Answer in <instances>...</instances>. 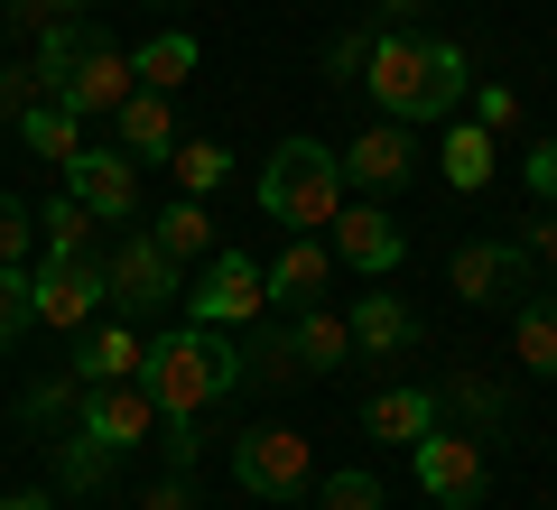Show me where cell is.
<instances>
[{
    "label": "cell",
    "instance_id": "cell-8",
    "mask_svg": "<svg viewBox=\"0 0 557 510\" xmlns=\"http://www.w3.org/2000/svg\"><path fill=\"white\" fill-rule=\"evenodd\" d=\"M28 288H38V325H57V334H84L102 307H112L102 260H38V270H28Z\"/></svg>",
    "mask_w": 557,
    "mask_h": 510
},
{
    "label": "cell",
    "instance_id": "cell-36",
    "mask_svg": "<svg viewBox=\"0 0 557 510\" xmlns=\"http://www.w3.org/2000/svg\"><path fill=\"white\" fill-rule=\"evenodd\" d=\"M372 38H381V28H344V38L325 47V75H335V84H362V65H372Z\"/></svg>",
    "mask_w": 557,
    "mask_h": 510
},
{
    "label": "cell",
    "instance_id": "cell-11",
    "mask_svg": "<svg viewBox=\"0 0 557 510\" xmlns=\"http://www.w3.org/2000/svg\"><path fill=\"white\" fill-rule=\"evenodd\" d=\"M325 241H335V260H344V270H362V278H391L399 260H409V233H399L381 204H344V214L325 223Z\"/></svg>",
    "mask_w": 557,
    "mask_h": 510
},
{
    "label": "cell",
    "instance_id": "cell-24",
    "mask_svg": "<svg viewBox=\"0 0 557 510\" xmlns=\"http://www.w3.org/2000/svg\"><path fill=\"white\" fill-rule=\"evenodd\" d=\"M196 65H205V47L186 38V28H159L149 47H131V75L149 84V94H177V84L196 75Z\"/></svg>",
    "mask_w": 557,
    "mask_h": 510
},
{
    "label": "cell",
    "instance_id": "cell-3",
    "mask_svg": "<svg viewBox=\"0 0 557 510\" xmlns=\"http://www.w3.org/2000/svg\"><path fill=\"white\" fill-rule=\"evenodd\" d=\"M251 196H260V214H270L278 233H325V223L344 214V149H325V139H278V149L260 158Z\"/></svg>",
    "mask_w": 557,
    "mask_h": 510
},
{
    "label": "cell",
    "instance_id": "cell-7",
    "mask_svg": "<svg viewBox=\"0 0 557 510\" xmlns=\"http://www.w3.org/2000/svg\"><path fill=\"white\" fill-rule=\"evenodd\" d=\"M260 307H270V288H260V260L251 251H214L205 278L186 288V325H251Z\"/></svg>",
    "mask_w": 557,
    "mask_h": 510
},
{
    "label": "cell",
    "instance_id": "cell-6",
    "mask_svg": "<svg viewBox=\"0 0 557 510\" xmlns=\"http://www.w3.org/2000/svg\"><path fill=\"white\" fill-rule=\"evenodd\" d=\"M102 278H112V307L131 315V325H139V315H159V307H186V288H177V260H168L149 233H121V251L102 260Z\"/></svg>",
    "mask_w": 557,
    "mask_h": 510
},
{
    "label": "cell",
    "instance_id": "cell-25",
    "mask_svg": "<svg viewBox=\"0 0 557 510\" xmlns=\"http://www.w3.org/2000/svg\"><path fill=\"white\" fill-rule=\"evenodd\" d=\"M409 344H418V325H409V307H399V297H354V353L399 362Z\"/></svg>",
    "mask_w": 557,
    "mask_h": 510
},
{
    "label": "cell",
    "instance_id": "cell-17",
    "mask_svg": "<svg viewBox=\"0 0 557 510\" xmlns=\"http://www.w3.org/2000/svg\"><path fill=\"white\" fill-rule=\"evenodd\" d=\"M94 233H102V214L84 196H65V186L38 204V251L47 260H94Z\"/></svg>",
    "mask_w": 557,
    "mask_h": 510
},
{
    "label": "cell",
    "instance_id": "cell-41",
    "mask_svg": "<svg viewBox=\"0 0 557 510\" xmlns=\"http://www.w3.org/2000/svg\"><path fill=\"white\" fill-rule=\"evenodd\" d=\"M186 501H196V492H186V473H159V483L139 492V510H186Z\"/></svg>",
    "mask_w": 557,
    "mask_h": 510
},
{
    "label": "cell",
    "instance_id": "cell-28",
    "mask_svg": "<svg viewBox=\"0 0 557 510\" xmlns=\"http://www.w3.org/2000/svg\"><path fill=\"white\" fill-rule=\"evenodd\" d=\"M446 399H456L474 427H511V390H502L483 362H456V372H446Z\"/></svg>",
    "mask_w": 557,
    "mask_h": 510
},
{
    "label": "cell",
    "instance_id": "cell-15",
    "mask_svg": "<svg viewBox=\"0 0 557 510\" xmlns=\"http://www.w3.org/2000/svg\"><path fill=\"white\" fill-rule=\"evenodd\" d=\"M57 94L75 102L84 121H94V112H121V102L139 94V75H131V57H121L112 38H94V47H84V65H75V75H65V84H57Z\"/></svg>",
    "mask_w": 557,
    "mask_h": 510
},
{
    "label": "cell",
    "instance_id": "cell-32",
    "mask_svg": "<svg viewBox=\"0 0 557 510\" xmlns=\"http://www.w3.org/2000/svg\"><path fill=\"white\" fill-rule=\"evenodd\" d=\"M28 325H38V288H28V270H10V260H0V353H10Z\"/></svg>",
    "mask_w": 557,
    "mask_h": 510
},
{
    "label": "cell",
    "instance_id": "cell-44",
    "mask_svg": "<svg viewBox=\"0 0 557 510\" xmlns=\"http://www.w3.org/2000/svg\"><path fill=\"white\" fill-rule=\"evenodd\" d=\"M0 510H57V492H10Z\"/></svg>",
    "mask_w": 557,
    "mask_h": 510
},
{
    "label": "cell",
    "instance_id": "cell-39",
    "mask_svg": "<svg viewBox=\"0 0 557 510\" xmlns=\"http://www.w3.org/2000/svg\"><path fill=\"white\" fill-rule=\"evenodd\" d=\"M84 10H94V0H10V20H20L28 38H38L47 20H84Z\"/></svg>",
    "mask_w": 557,
    "mask_h": 510
},
{
    "label": "cell",
    "instance_id": "cell-18",
    "mask_svg": "<svg viewBox=\"0 0 557 510\" xmlns=\"http://www.w3.org/2000/svg\"><path fill=\"white\" fill-rule=\"evenodd\" d=\"M112 121H121V149H131L139 167H149V158H177V112H168V94H149V84H139Z\"/></svg>",
    "mask_w": 557,
    "mask_h": 510
},
{
    "label": "cell",
    "instance_id": "cell-29",
    "mask_svg": "<svg viewBox=\"0 0 557 510\" xmlns=\"http://www.w3.org/2000/svg\"><path fill=\"white\" fill-rule=\"evenodd\" d=\"M94 38H102V28H84V20H47V28H38V57H28V65H38L47 94H57V84L84 65V47H94Z\"/></svg>",
    "mask_w": 557,
    "mask_h": 510
},
{
    "label": "cell",
    "instance_id": "cell-40",
    "mask_svg": "<svg viewBox=\"0 0 557 510\" xmlns=\"http://www.w3.org/2000/svg\"><path fill=\"white\" fill-rule=\"evenodd\" d=\"M520 177H530V196H539V204H557V139H539Z\"/></svg>",
    "mask_w": 557,
    "mask_h": 510
},
{
    "label": "cell",
    "instance_id": "cell-21",
    "mask_svg": "<svg viewBox=\"0 0 557 510\" xmlns=\"http://www.w3.org/2000/svg\"><path fill=\"white\" fill-rule=\"evenodd\" d=\"M288 334H298V353H307V372H317V381L354 362V325H344V315L325 307V297H317V307H298V315H288Z\"/></svg>",
    "mask_w": 557,
    "mask_h": 510
},
{
    "label": "cell",
    "instance_id": "cell-26",
    "mask_svg": "<svg viewBox=\"0 0 557 510\" xmlns=\"http://www.w3.org/2000/svg\"><path fill=\"white\" fill-rule=\"evenodd\" d=\"M511 353H520V372L557 381V297H520L511 307Z\"/></svg>",
    "mask_w": 557,
    "mask_h": 510
},
{
    "label": "cell",
    "instance_id": "cell-38",
    "mask_svg": "<svg viewBox=\"0 0 557 510\" xmlns=\"http://www.w3.org/2000/svg\"><path fill=\"white\" fill-rule=\"evenodd\" d=\"M474 121H483V130H520V94H511V84H483V94H474Z\"/></svg>",
    "mask_w": 557,
    "mask_h": 510
},
{
    "label": "cell",
    "instance_id": "cell-1",
    "mask_svg": "<svg viewBox=\"0 0 557 510\" xmlns=\"http://www.w3.org/2000/svg\"><path fill=\"white\" fill-rule=\"evenodd\" d=\"M362 94L381 102V121H409V130L437 121V130H446L456 102H465V47L418 38V28H381L372 65H362Z\"/></svg>",
    "mask_w": 557,
    "mask_h": 510
},
{
    "label": "cell",
    "instance_id": "cell-30",
    "mask_svg": "<svg viewBox=\"0 0 557 510\" xmlns=\"http://www.w3.org/2000/svg\"><path fill=\"white\" fill-rule=\"evenodd\" d=\"M84 399H94V381H84V362H65L57 381H38V390L20 399L28 427H57V418H84Z\"/></svg>",
    "mask_w": 557,
    "mask_h": 510
},
{
    "label": "cell",
    "instance_id": "cell-42",
    "mask_svg": "<svg viewBox=\"0 0 557 510\" xmlns=\"http://www.w3.org/2000/svg\"><path fill=\"white\" fill-rule=\"evenodd\" d=\"M530 251H539V260H557V204H548V214L530 223Z\"/></svg>",
    "mask_w": 557,
    "mask_h": 510
},
{
    "label": "cell",
    "instance_id": "cell-4",
    "mask_svg": "<svg viewBox=\"0 0 557 510\" xmlns=\"http://www.w3.org/2000/svg\"><path fill=\"white\" fill-rule=\"evenodd\" d=\"M409 473H418V492L437 510H483V492H493V473H483V436H465V427H428L409 446Z\"/></svg>",
    "mask_w": 557,
    "mask_h": 510
},
{
    "label": "cell",
    "instance_id": "cell-37",
    "mask_svg": "<svg viewBox=\"0 0 557 510\" xmlns=\"http://www.w3.org/2000/svg\"><path fill=\"white\" fill-rule=\"evenodd\" d=\"M28 241H38V214H28L20 196H0V260L20 270V260H28Z\"/></svg>",
    "mask_w": 557,
    "mask_h": 510
},
{
    "label": "cell",
    "instance_id": "cell-22",
    "mask_svg": "<svg viewBox=\"0 0 557 510\" xmlns=\"http://www.w3.org/2000/svg\"><path fill=\"white\" fill-rule=\"evenodd\" d=\"M20 139L47 158V167H65V158L84 149V112L65 94H38V102H28V121H20Z\"/></svg>",
    "mask_w": 557,
    "mask_h": 510
},
{
    "label": "cell",
    "instance_id": "cell-13",
    "mask_svg": "<svg viewBox=\"0 0 557 510\" xmlns=\"http://www.w3.org/2000/svg\"><path fill=\"white\" fill-rule=\"evenodd\" d=\"M446 278H456L465 307H502V297L530 278V241H465V251L446 260Z\"/></svg>",
    "mask_w": 557,
    "mask_h": 510
},
{
    "label": "cell",
    "instance_id": "cell-23",
    "mask_svg": "<svg viewBox=\"0 0 557 510\" xmlns=\"http://www.w3.org/2000/svg\"><path fill=\"white\" fill-rule=\"evenodd\" d=\"M149 241H159L168 260H214V214H205V196H177L149 214Z\"/></svg>",
    "mask_w": 557,
    "mask_h": 510
},
{
    "label": "cell",
    "instance_id": "cell-45",
    "mask_svg": "<svg viewBox=\"0 0 557 510\" xmlns=\"http://www.w3.org/2000/svg\"><path fill=\"white\" fill-rule=\"evenodd\" d=\"M149 10H168V0H149Z\"/></svg>",
    "mask_w": 557,
    "mask_h": 510
},
{
    "label": "cell",
    "instance_id": "cell-5",
    "mask_svg": "<svg viewBox=\"0 0 557 510\" xmlns=\"http://www.w3.org/2000/svg\"><path fill=\"white\" fill-rule=\"evenodd\" d=\"M233 483L251 492V501H298L307 483H317V446H307L298 427H251V436H233Z\"/></svg>",
    "mask_w": 557,
    "mask_h": 510
},
{
    "label": "cell",
    "instance_id": "cell-10",
    "mask_svg": "<svg viewBox=\"0 0 557 510\" xmlns=\"http://www.w3.org/2000/svg\"><path fill=\"white\" fill-rule=\"evenodd\" d=\"M65 196H84L102 223L131 233V223H139V158L131 149H75V158H65Z\"/></svg>",
    "mask_w": 557,
    "mask_h": 510
},
{
    "label": "cell",
    "instance_id": "cell-27",
    "mask_svg": "<svg viewBox=\"0 0 557 510\" xmlns=\"http://www.w3.org/2000/svg\"><path fill=\"white\" fill-rule=\"evenodd\" d=\"M242 372H251V381H278V390H298V381H317V372H307V353H298V334H288V325H260L251 344H242Z\"/></svg>",
    "mask_w": 557,
    "mask_h": 510
},
{
    "label": "cell",
    "instance_id": "cell-2",
    "mask_svg": "<svg viewBox=\"0 0 557 510\" xmlns=\"http://www.w3.org/2000/svg\"><path fill=\"white\" fill-rule=\"evenodd\" d=\"M149 399H159L168 418H205L214 399H233L242 381V344H233V325H177V334H159L149 344Z\"/></svg>",
    "mask_w": 557,
    "mask_h": 510
},
{
    "label": "cell",
    "instance_id": "cell-43",
    "mask_svg": "<svg viewBox=\"0 0 557 510\" xmlns=\"http://www.w3.org/2000/svg\"><path fill=\"white\" fill-rule=\"evenodd\" d=\"M372 10H381V28H409L418 10H428V0H372Z\"/></svg>",
    "mask_w": 557,
    "mask_h": 510
},
{
    "label": "cell",
    "instance_id": "cell-35",
    "mask_svg": "<svg viewBox=\"0 0 557 510\" xmlns=\"http://www.w3.org/2000/svg\"><path fill=\"white\" fill-rule=\"evenodd\" d=\"M38 94H47V84H38V65H0V130H20Z\"/></svg>",
    "mask_w": 557,
    "mask_h": 510
},
{
    "label": "cell",
    "instance_id": "cell-34",
    "mask_svg": "<svg viewBox=\"0 0 557 510\" xmlns=\"http://www.w3.org/2000/svg\"><path fill=\"white\" fill-rule=\"evenodd\" d=\"M57 483H65V492H102V483H112V446L75 436V446H65V464H57Z\"/></svg>",
    "mask_w": 557,
    "mask_h": 510
},
{
    "label": "cell",
    "instance_id": "cell-16",
    "mask_svg": "<svg viewBox=\"0 0 557 510\" xmlns=\"http://www.w3.org/2000/svg\"><path fill=\"white\" fill-rule=\"evenodd\" d=\"M362 427H372V446H418V436L437 427V390H418V381H391V390H372Z\"/></svg>",
    "mask_w": 557,
    "mask_h": 510
},
{
    "label": "cell",
    "instance_id": "cell-33",
    "mask_svg": "<svg viewBox=\"0 0 557 510\" xmlns=\"http://www.w3.org/2000/svg\"><path fill=\"white\" fill-rule=\"evenodd\" d=\"M317 510H381V473L372 464H344L317 483Z\"/></svg>",
    "mask_w": 557,
    "mask_h": 510
},
{
    "label": "cell",
    "instance_id": "cell-14",
    "mask_svg": "<svg viewBox=\"0 0 557 510\" xmlns=\"http://www.w3.org/2000/svg\"><path fill=\"white\" fill-rule=\"evenodd\" d=\"M409 167H418L409 121H372V130H354V149H344V186H362V196H391Z\"/></svg>",
    "mask_w": 557,
    "mask_h": 510
},
{
    "label": "cell",
    "instance_id": "cell-19",
    "mask_svg": "<svg viewBox=\"0 0 557 510\" xmlns=\"http://www.w3.org/2000/svg\"><path fill=\"white\" fill-rule=\"evenodd\" d=\"M437 167H446L456 196H483V186H493V130H483V121H446L437 130Z\"/></svg>",
    "mask_w": 557,
    "mask_h": 510
},
{
    "label": "cell",
    "instance_id": "cell-12",
    "mask_svg": "<svg viewBox=\"0 0 557 510\" xmlns=\"http://www.w3.org/2000/svg\"><path fill=\"white\" fill-rule=\"evenodd\" d=\"M325 278H335V241H317V233H288V241H278V260H260V288H270L278 315L317 307Z\"/></svg>",
    "mask_w": 557,
    "mask_h": 510
},
{
    "label": "cell",
    "instance_id": "cell-46",
    "mask_svg": "<svg viewBox=\"0 0 557 510\" xmlns=\"http://www.w3.org/2000/svg\"><path fill=\"white\" fill-rule=\"evenodd\" d=\"M548 297H557V288H548Z\"/></svg>",
    "mask_w": 557,
    "mask_h": 510
},
{
    "label": "cell",
    "instance_id": "cell-31",
    "mask_svg": "<svg viewBox=\"0 0 557 510\" xmlns=\"http://www.w3.org/2000/svg\"><path fill=\"white\" fill-rule=\"evenodd\" d=\"M168 167H177L186 196H214V186L233 177V149H223V139H177V158H168Z\"/></svg>",
    "mask_w": 557,
    "mask_h": 510
},
{
    "label": "cell",
    "instance_id": "cell-20",
    "mask_svg": "<svg viewBox=\"0 0 557 510\" xmlns=\"http://www.w3.org/2000/svg\"><path fill=\"white\" fill-rule=\"evenodd\" d=\"M75 362H84L94 390H102V381H139V372H149V334H139V325H94Z\"/></svg>",
    "mask_w": 557,
    "mask_h": 510
},
{
    "label": "cell",
    "instance_id": "cell-9",
    "mask_svg": "<svg viewBox=\"0 0 557 510\" xmlns=\"http://www.w3.org/2000/svg\"><path fill=\"white\" fill-rule=\"evenodd\" d=\"M94 446H112V455H131V446H149V436L168 427V409L149 399V381H102L94 399H84V418H75Z\"/></svg>",
    "mask_w": 557,
    "mask_h": 510
}]
</instances>
